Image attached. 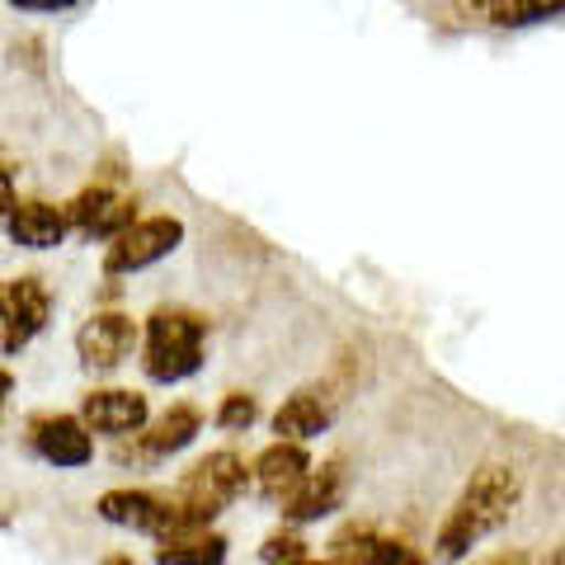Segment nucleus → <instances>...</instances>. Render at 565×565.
<instances>
[{
  "instance_id": "f257e3e1",
  "label": "nucleus",
  "mask_w": 565,
  "mask_h": 565,
  "mask_svg": "<svg viewBox=\"0 0 565 565\" xmlns=\"http://www.w3.org/2000/svg\"><path fill=\"white\" fill-rule=\"evenodd\" d=\"M523 471L504 457H490L481 462L467 486L457 490V500L448 504L444 523L434 533V561L438 565H462L476 546H486L500 527L523 509Z\"/></svg>"
},
{
  "instance_id": "f03ea898",
  "label": "nucleus",
  "mask_w": 565,
  "mask_h": 565,
  "mask_svg": "<svg viewBox=\"0 0 565 565\" xmlns=\"http://www.w3.org/2000/svg\"><path fill=\"white\" fill-rule=\"evenodd\" d=\"M207 340L212 321L193 307H156L141 316V344H137V367L151 386H184L203 373L207 363Z\"/></svg>"
},
{
  "instance_id": "7ed1b4c3",
  "label": "nucleus",
  "mask_w": 565,
  "mask_h": 565,
  "mask_svg": "<svg viewBox=\"0 0 565 565\" xmlns=\"http://www.w3.org/2000/svg\"><path fill=\"white\" fill-rule=\"evenodd\" d=\"M245 490H250L245 457L232 448H212L180 471V481L170 486V500L174 514H180V527H212Z\"/></svg>"
},
{
  "instance_id": "20e7f679",
  "label": "nucleus",
  "mask_w": 565,
  "mask_h": 565,
  "mask_svg": "<svg viewBox=\"0 0 565 565\" xmlns=\"http://www.w3.org/2000/svg\"><path fill=\"white\" fill-rule=\"evenodd\" d=\"M57 316V292L43 274H10L0 278V359H20L52 330Z\"/></svg>"
},
{
  "instance_id": "39448f33",
  "label": "nucleus",
  "mask_w": 565,
  "mask_h": 565,
  "mask_svg": "<svg viewBox=\"0 0 565 565\" xmlns=\"http://www.w3.org/2000/svg\"><path fill=\"white\" fill-rule=\"evenodd\" d=\"M184 236H189L184 217H174V212H141L132 226H122V232L104 245L99 274L104 278H137V274L156 269V264H166L184 245Z\"/></svg>"
},
{
  "instance_id": "423d86ee",
  "label": "nucleus",
  "mask_w": 565,
  "mask_h": 565,
  "mask_svg": "<svg viewBox=\"0 0 565 565\" xmlns=\"http://www.w3.org/2000/svg\"><path fill=\"white\" fill-rule=\"evenodd\" d=\"M203 424H207L203 405L174 401V405H166L161 415H151L141 434H132V438H122V444H114V462H118V467H137V471L166 467V462H174L180 452H189L193 444H199Z\"/></svg>"
},
{
  "instance_id": "0eeeda50",
  "label": "nucleus",
  "mask_w": 565,
  "mask_h": 565,
  "mask_svg": "<svg viewBox=\"0 0 565 565\" xmlns=\"http://www.w3.org/2000/svg\"><path fill=\"white\" fill-rule=\"evenodd\" d=\"M141 344V321L122 307H95L71 334V349H76L81 373L90 377H114L137 359Z\"/></svg>"
},
{
  "instance_id": "6e6552de",
  "label": "nucleus",
  "mask_w": 565,
  "mask_h": 565,
  "mask_svg": "<svg viewBox=\"0 0 565 565\" xmlns=\"http://www.w3.org/2000/svg\"><path fill=\"white\" fill-rule=\"evenodd\" d=\"M24 448L47 471H85L99 457V438L76 411H33L24 419Z\"/></svg>"
},
{
  "instance_id": "1a4fd4ad",
  "label": "nucleus",
  "mask_w": 565,
  "mask_h": 565,
  "mask_svg": "<svg viewBox=\"0 0 565 565\" xmlns=\"http://www.w3.org/2000/svg\"><path fill=\"white\" fill-rule=\"evenodd\" d=\"M62 207H66L71 236L95 241V245H109V241L122 232V226H132V222L141 217L137 193L118 189V184H109V180H90L85 189L71 193Z\"/></svg>"
},
{
  "instance_id": "9d476101",
  "label": "nucleus",
  "mask_w": 565,
  "mask_h": 565,
  "mask_svg": "<svg viewBox=\"0 0 565 565\" xmlns=\"http://www.w3.org/2000/svg\"><path fill=\"white\" fill-rule=\"evenodd\" d=\"M95 519L118 527V533H137V537H166L180 527V514H174L170 490L156 486H114L95 500Z\"/></svg>"
},
{
  "instance_id": "9b49d317",
  "label": "nucleus",
  "mask_w": 565,
  "mask_h": 565,
  "mask_svg": "<svg viewBox=\"0 0 565 565\" xmlns=\"http://www.w3.org/2000/svg\"><path fill=\"white\" fill-rule=\"evenodd\" d=\"M76 415L85 419V429L95 438H109V444H122L147 429V419L156 415L151 411V396L141 386H118V382H95L81 392V405Z\"/></svg>"
},
{
  "instance_id": "f8f14e48",
  "label": "nucleus",
  "mask_w": 565,
  "mask_h": 565,
  "mask_svg": "<svg viewBox=\"0 0 565 565\" xmlns=\"http://www.w3.org/2000/svg\"><path fill=\"white\" fill-rule=\"evenodd\" d=\"M340 405H344V392L330 377L307 382V386H297L292 396H282V405L269 415V429H274V438H288V444H316L321 434L334 429Z\"/></svg>"
},
{
  "instance_id": "ddd939ff",
  "label": "nucleus",
  "mask_w": 565,
  "mask_h": 565,
  "mask_svg": "<svg viewBox=\"0 0 565 565\" xmlns=\"http://www.w3.org/2000/svg\"><path fill=\"white\" fill-rule=\"evenodd\" d=\"M0 232L14 250L24 255H52L71 241V222H66V207L52 203V199H14L6 212H0Z\"/></svg>"
},
{
  "instance_id": "4468645a",
  "label": "nucleus",
  "mask_w": 565,
  "mask_h": 565,
  "mask_svg": "<svg viewBox=\"0 0 565 565\" xmlns=\"http://www.w3.org/2000/svg\"><path fill=\"white\" fill-rule=\"evenodd\" d=\"M344 494H349L344 462H340V457H330V462L307 471V481L278 504V514H282V523H288V527H307V523H321L330 514H340Z\"/></svg>"
},
{
  "instance_id": "2eb2a0df",
  "label": "nucleus",
  "mask_w": 565,
  "mask_h": 565,
  "mask_svg": "<svg viewBox=\"0 0 565 565\" xmlns=\"http://www.w3.org/2000/svg\"><path fill=\"white\" fill-rule=\"evenodd\" d=\"M330 556L340 565H429V556L405 537L382 533L373 523H344L330 537Z\"/></svg>"
},
{
  "instance_id": "dca6fc26",
  "label": "nucleus",
  "mask_w": 565,
  "mask_h": 565,
  "mask_svg": "<svg viewBox=\"0 0 565 565\" xmlns=\"http://www.w3.org/2000/svg\"><path fill=\"white\" fill-rule=\"evenodd\" d=\"M311 467H316V462H311L307 444H288V438H274V444L250 462V486H255L269 504H282L297 486L307 481Z\"/></svg>"
},
{
  "instance_id": "f3484780",
  "label": "nucleus",
  "mask_w": 565,
  "mask_h": 565,
  "mask_svg": "<svg viewBox=\"0 0 565 565\" xmlns=\"http://www.w3.org/2000/svg\"><path fill=\"white\" fill-rule=\"evenodd\" d=\"M467 24H481V29H537V24H552L565 14V0H457Z\"/></svg>"
},
{
  "instance_id": "a211bd4d",
  "label": "nucleus",
  "mask_w": 565,
  "mask_h": 565,
  "mask_svg": "<svg viewBox=\"0 0 565 565\" xmlns=\"http://www.w3.org/2000/svg\"><path fill=\"white\" fill-rule=\"evenodd\" d=\"M232 542L217 527H174L151 542V565H226Z\"/></svg>"
},
{
  "instance_id": "6ab92c4d",
  "label": "nucleus",
  "mask_w": 565,
  "mask_h": 565,
  "mask_svg": "<svg viewBox=\"0 0 565 565\" xmlns=\"http://www.w3.org/2000/svg\"><path fill=\"white\" fill-rule=\"evenodd\" d=\"M212 424H217L222 434H250L259 424V396L255 392H226L217 396V405H212Z\"/></svg>"
},
{
  "instance_id": "aec40b11",
  "label": "nucleus",
  "mask_w": 565,
  "mask_h": 565,
  "mask_svg": "<svg viewBox=\"0 0 565 565\" xmlns=\"http://www.w3.org/2000/svg\"><path fill=\"white\" fill-rule=\"evenodd\" d=\"M307 556H316L311 552V542L302 537V527H274L269 537L259 542V561L264 565H297V561H307Z\"/></svg>"
},
{
  "instance_id": "412c9836",
  "label": "nucleus",
  "mask_w": 565,
  "mask_h": 565,
  "mask_svg": "<svg viewBox=\"0 0 565 565\" xmlns=\"http://www.w3.org/2000/svg\"><path fill=\"white\" fill-rule=\"evenodd\" d=\"M6 6L14 14H71V10H81L85 0H6Z\"/></svg>"
},
{
  "instance_id": "4be33fe9",
  "label": "nucleus",
  "mask_w": 565,
  "mask_h": 565,
  "mask_svg": "<svg viewBox=\"0 0 565 565\" xmlns=\"http://www.w3.org/2000/svg\"><path fill=\"white\" fill-rule=\"evenodd\" d=\"M20 199V170H14L10 156H0V212Z\"/></svg>"
},
{
  "instance_id": "5701e85b",
  "label": "nucleus",
  "mask_w": 565,
  "mask_h": 565,
  "mask_svg": "<svg viewBox=\"0 0 565 565\" xmlns=\"http://www.w3.org/2000/svg\"><path fill=\"white\" fill-rule=\"evenodd\" d=\"M481 565H533L523 552H500V556H490V561H481Z\"/></svg>"
},
{
  "instance_id": "b1692460",
  "label": "nucleus",
  "mask_w": 565,
  "mask_h": 565,
  "mask_svg": "<svg viewBox=\"0 0 565 565\" xmlns=\"http://www.w3.org/2000/svg\"><path fill=\"white\" fill-rule=\"evenodd\" d=\"M537 565H565V542H561V546H552V552H546Z\"/></svg>"
},
{
  "instance_id": "393cba45",
  "label": "nucleus",
  "mask_w": 565,
  "mask_h": 565,
  "mask_svg": "<svg viewBox=\"0 0 565 565\" xmlns=\"http://www.w3.org/2000/svg\"><path fill=\"white\" fill-rule=\"evenodd\" d=\"M99 565H137V561H132V552H109Z\"/></svg>"
},
{
  "instance_id": "a878e982",
  "label": "nucleus",
  "mask_w": 565,
  "mask_h": 565,
  "mask_svg": "<svg viewBox=\"0 0 565 565\" xmlns=\"http://www.w3.org/2000/svg\"><path fill=\"white\" fill-rule=\"evenodd\" d=\"M297 565H340L334 556H307V561H297Z\"/></svg>"
}]
</instances>
